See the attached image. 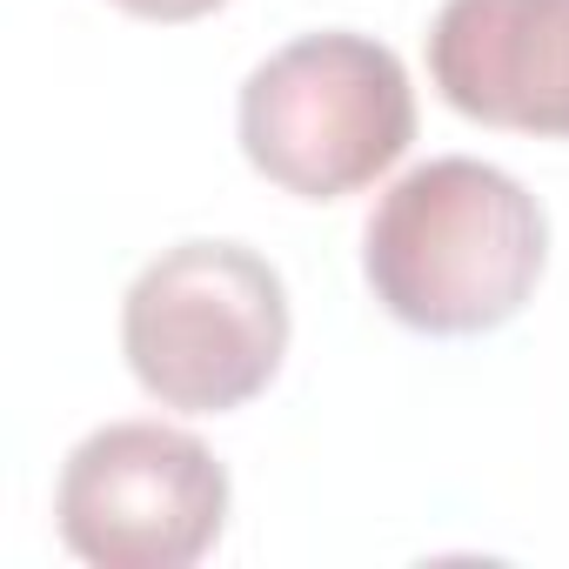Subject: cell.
I'll list each match as a JSON object with an SVG mask.
<instances>
[{"label":"cell","instance_id":"obj_1","mask_svg":"<svg viewBox=\"0 0 569 569\" xmlns=\"http://www.w3.org/2000/svg\"><path fill=\"white\" fill-rule=\"evenodd\" d=\"M549 261L536 194L469 154L409 168L369 214L362 274L376 302L422 336H482L522 316Z\"/></svg>","mask_w":569,"mask_h":569},{"label":"cell","instance_id":"obj_2","mask_svg":"<svg viewBox=\"0 0 569 569\" xmlns=\"http://www.w3.org/2000/svg\"><path fill=\"white\" fill-rule=\"evenodd\" d=\"M121 356L161 409L228 416L289 356V289L241 241H181L128 281Z\"/></svg>","mask_w":569,"mask_h":569},{"label":"cell","instance_id":"obj_4","mask_svg":"<svg viewBox=\"0 0 569 569\" xmlns=\"http://www.w3.org/2000/svg\"><path fill=\"white\" fill-rule=\"evenodd\" d=\"M61 542L94 569H188L228 522V469L168 422H108L61 462Z\"/></svg>","mask_w":569,"mask_h":569},{"label":"cell","instance_id":"obj_6","mask_svg":"<svg viewBox=\"0 0 569 569\" xmlns=\"http://www.w3.org/2000/svg\"><path fill=\"white\" fill-rule=\"evenodd\" d=\"M121 14H134V21H161V28H181V21H201V14H214V8H228V0H114Z\"/></svg>","mask_w":569,"mask_h":569},{"label":"cell","instance_id":"obj_3","mask_svg":"<svg viewBox=\"0 0 569 569\" xmlns=\"http://www.w3.org/2000/svg\"><path fill=\"white\" fill-rule=\"evenodd\" d=\"M241 154L302 201H342L416 141V88L369 34H302L241 81Z\"/></svg>","mask_w":569,"mask_h":569},{"label":"cell","instance_id":"obj_5","mask_svg":"<svg viewBox=\"0 0 569 569\" xmlns=\"http://www.w3.org/2000/svg\"><path fill=\"white\" fill-rule=\"evenodd\" d=\"M429 81L482 128L569 141V0H442Z\"/></svg>","mask_w":569,"mask_h":569}]
</instances>
